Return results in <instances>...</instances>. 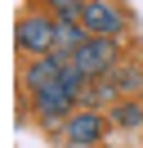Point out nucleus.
<instances>
[{"mask_svg": "<svg viewBox=\"0 0 143 148\" xmlns=\"http://www.w3.org/2000/svg\"><path fill=\"white\" fill-rule=\"evenodd\" d=\"M112 121L121 130H134V126H143V103H134V99H121L112 108Z\"/></svg>", "mask_w": 143, "mask_h": 148, "instance_id": "nucleus-8", "label": "nucleus"}, {"mask_svg": "<svg viewBox=\"0 0 143 148\" xmlns=\"http://www.w3.org/2000/svg\"><path fill=\"white\" fill-rule=\"evenodd\" d=\"M54 40H58V18H54L49 9H27L22 18H18V27H14V45H18V54H27V58L54 54Z\"/></svg>", "mask_w": 143, "mask_h": 148, "instance_id": "nucleus-1", "label": "nucleus"}, {"mask_svg": "<svg viewBox=\"0 0 143 148\" xmlns=\"http://www.w3.org/2000/svg\"><path fill=\"white\" fill-rule=\"evenodd\" d=\"M58 135H63V148H98L107 135V117L98 108H76L58 126Z\"/></svg>", "mask_w": 143, "mask_h": 148, "instance_id": "nucleus-2", "label": "nucleus"}, {"mask_svg": "<svg viewBox=\"0 0 143 148\" xmlns=\"http://www.w3.org/2000/svg\"><path fill=\"white\" fill-rule=\"evenodd\" d=\"M112 81H116V90H134V85H139V72L125 67V72H112Z\"/></svg>", "mask_w": 143, "mask_h": 148, "instance_id": "nucleus-10", "label": "nucleus"}, {"mask_svg": "<svg viewBox=\"0 0 143 148\" xmlns=\"http://www.w3.org/2000/svg\"><path fill=\"white\" fill-rule=\"evenodd\" d=\"M67 63H72V54H58V49H54V54H45V58H27V67H22V85H27V94L58 85Z\"/></svg>", "mask_w": 143, "mask_h": 148, "instance_id": "nucleus-6", "label": "nucleus"}, {"mask_svg": "<svg viewBox=\"0 0 143 148\" xmlns=\"http://www.w3.org/2000/svg\"><path fill=\"white\" fill-rule=\"evenodd\" d=\"M80 23H85L89 36H121L125 32V14L116 0H85V9H80Z\"/></svg>", "mask_w": 143, "mask_h": 148, "instance_id": "nucleus-5", "label": "nucleus"}, {"mask_svg": "<svg viewBox=\"0 0 143 148\" xmlns=\"http://www.w3.org/2000/svg\"><path fill=\"white\" fill-rule=\"evenodd\" d=\"M85 40H89V32H85V23H80V18H58V40H54L58 54H76Z\"/></svg>", "mask_w": 143, "mask_h": 148, "instance_id": "nucleus-7", "label": "nucleus"}, {"mask_svg": "<svg viewBox=\"0 0 143 148\" xmlns=\"http://www.w3.org/2000/svg\"><path fill=\"white\" fill-rule=\"evenodd\" d=\"M76 99L80 94H72L67 85H49V90H36L31 94V112H36V121H45V126H63V121L76 112Z\"/></svg>", "mask_w": 143, "mask_h": 148, "instance_id": "nucleus-4", "label": "nucleus"}, {"mask_svg": "<svg viewBox=\"0 0 143 148\" xmlns=\"http://www.w3.org/2000/svg\"><path fill=\"white\" fill-rule=\"evenodd\" d=\"M116 54H121V40H112V36H89L85 45L72 54V63H76L89 81H103V76L116 72Z\"/></svg>", "mask_w": 143, "mask_h": 148, "instance_id": "nucleus-3", "label": "nucleus"}, {"mask_svg": "<svg viewBox=\"0 0 143 148\" xmlns=\"http://www.w3.org/2000/svg\"><path fill=\"white\" fill-rule=\"evenodd\" d=\"M45 9H49L54 18H80L85 0H45Z\"/></svg>", "mask_w": 143, "mask_h": 148, "instance_id": "nucleus-9", "label": "nucleus"}]
</instances>
